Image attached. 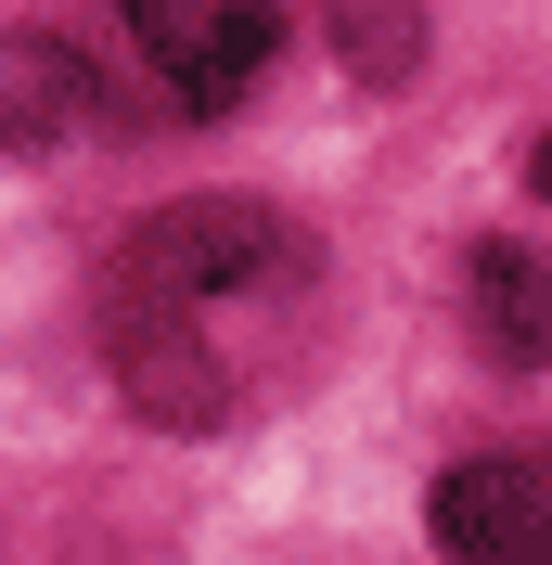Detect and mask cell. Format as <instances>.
Returning <instances> with one entry per match:
<instances>
[{
	"mask_svg": "<svg viewBox=\"0 0 552 565\" xmlns=\"http://www.w3.org/2000/svg\"><path fill=\"white\" fill-rule=\"evenodd\" d=\"M257 282H296V232L270 206H244V193H193V206L129 232L104 309H193L206 321L219 296H257Z\"/></svg>",
	"mask_w": 552,
	"mask_h": 565,
	"instance_id": "6da1fadb",
	"label": "cell"
},
{
	"mask_svg": "<svg viewBox=\"0 0 552 565\" xmlns=\"http://www.w3.org/2000/svg\"><path fill=\"white\" fill-rule=\"evenodd\" d=\"M141 39V65H155V90L193 116L244 104L257 90V65H270V39H283V0H116Z\"/></svg>",
	"mask_w": 552,
	"mask_h": 565,
	"instance_id": "7a4b0ae2",
	"label": "cell"
},
{
	"mask_svg": "<svg viewBox=\"0 0 552 565\" xmlns=\"http://www.w3.org/2000/svg\"><path fill=\"white\" fill-rule=\"evenodd\" d=\"M437 565H552V450H488L424 501Z\"/></svg>",
	"mask_w": 552,
	"mask_h": 565,
	"instance_id": "3957f363",
	"label": "cell"
},
{
	"mask_svg": "<svg viewBox=\"0 0 552 565\" xmlns=\"http://www.w3.org/2000/svg\"><path fill=\"white\" fill-rule=\"evenodd\" d=\"M104 116L91 65H77L65 39H0V154H26V141H65Z\"/></svg>",
	"mask_w": 552,
	"mask_h": 565,
	"instance_id": "277c9868",
	"label": "cell"
},
{
	"mask_svg": "<svg viewBox=\"0 0 552 565\" xmlns=\"http://www.w3.org/2000/svg\"><path fill=\"white\" fill-rule=\"evenodd\" d=\"M476 334H488V360H552V270L527 245H488L476 257Z\"/></svg>",
	"mask_w": 552,
	"mask_h": 565,
	"instance_id": "5b68a950",
	"label": "cell"
},
{
	"mask_svg": "<svg viewBox=\"0 0 552 565\" xmlns=\"http://www.w3.org/2000/svg\"><path fill=\"white\" fill-rule=\"evenodd\" d=\"M335 52L360 77H412V52H424V39H412V0H335Z\"/></svg>",
	"mask_w": 552,
	"mask_h": 565,
	"instance_id": "8992f818",
	"label": "cell"
},
{
	"mask_svg": "<svg viewBox=\"0 0 552 565\" xmlns=\"http://www.w3.org/2000/svg\"><path fill=\"white\" fill-rule=\"evenodd\" d=\"M527 193H540V206H552V129L527 141Z\"/></svg>",
	"mask_w": 552,
	"mask_h": 565,
	"instance_id": "52a82bcc",
	"label": "cell"
}]
</instances>
